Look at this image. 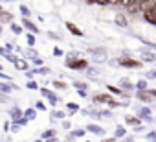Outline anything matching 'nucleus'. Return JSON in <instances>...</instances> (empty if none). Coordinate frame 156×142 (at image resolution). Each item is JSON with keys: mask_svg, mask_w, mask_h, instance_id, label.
Returning <instances> with one entry per match:
<instances>
[{"mask_svg": "<svg viewBox=\"0 0 156 142\" xmlns=\"http://www.w3.org/2000/svg\"><path fill=\"white\" fill-rule=\"evenodd\" d=\"M90 52V55H92V61H96V63H105L107 61V52L103 50V48H92V50H88Z\"/></svg>", "mask_w": 156, "mask_h": 142, "instance_id": "obj_2", "label": "nucleus"}, {"mask_svg": "<svg viewBox=\"0 0 156 142\" xmlns=\"http://www.w3.org/2000/svg\"><path fill=\"white\" fill-rule=\"evenodd\" d=\"M149 92H151V94H152V98H156V89H151V91H149Z\"/></svg>", "mask_w": 156, "mask_h": 142, "instance_id": "obj_53", "label": "nucleus"}, {"mask_svg": "<svg viewBox=\"0 0 156 142\" xmlns=\"http://www.w3.org/2000/svg\"><path fill=\"white\" fill-rule=\"evenodd\" d=\"M116 24H119V26H123V28H127V19H125V15H116Z\"/></svg>", "mask_w": 156, "mask_h": 142, "instance_id": "obj_22", "label": "nucleus"}, {"mask_svg": "<svg viewBox=\"0 0 156 142\" xmlns=\"http://www.w3.org/2000/svg\"><path fill=\"white\" fill-rule=\"evenodd\" d=\"M50 72H51V70H50L48 66H42V68H37V70H33V74H42V76H44V74H50Z\"/></svg>", "mask_w": 156, "mask_h": 142, "instance_id": "obj_30", "label": "nucleus"}, {"mask_svg": "<svg viewBox=\"0 0 156 142\" xmlns=\"http://www.w3.org/2000/svg\"><path fill=\"white\" fill-rule=\"evenodd\" d=\"M15 124H19V125L22 127V125H26V124H28V118H20V120H19V122H15Z\"/></svg>", "mask_w": 156, "mask_h": 142, "instance_id": "obj_45", "label": "nucleus"}, {"mask_svg": "<svg viewBox=\"0 0 156 142\" xmlns=\"http://www.w3.org/2000/svg\"><path fill=\"white\" fill-rule=\"evenodd\" d=\"M154 142H156V140H154Z\"/></svg>", "mask_w": 156, "mask_h": 142, "instance_id": "obj_57", "label": "nucleus"}, {"mask_svg": "<svg viewBox=\"0 0 156 142\" xmlns=\"http://www.w3.org/2000/svg\"><path fill=\"white\" fill-rule=\"evenodd\" d=\"M4 2H15V0H4Z\"/></svg>", "mask_w": 156, "mask_h": 142, "instance_id": "obj_55", "label": "nucleus"}, {"mask_svg": "<svg viewBox=\"0 0 156 142\" xmlns=\"http://www.w3.org/2000/svg\"><path fill=\"white\" fill-rule=\"evenodd\" d=\"M87 72H88V74H98V68H94V66H88V68H87Z\"/></svg>", "mask_w": 156, "mask_h": 142, "instance_id": "obj_43", "label": "nucleus"}, {"mask_svg": "<svg viewBox=\"0 0 156 142\" xmlns=\"http://www.w3.org/2000/svg\"><path fill=\"white\" fill-rule=\"evenodd\" d=\"M87 142H88V140H87Z\"/></svg>", "mask_w": 156, "mask_h": 142, "instance_id": "obj_56", "label": "nucleus"}, {"mask_svg": "<svg viewBox=\"0 0 156 142\" xmlns=\"http://www.w3.org/2000/svg\"><path fill=\"white\" fill-rule=\"evenodd\" d=\"M141 55H143V61H149V63L156 61V54H151V52H147L145 48L141 50Z\"/></svg>", "mask_w": 156, "mask_h": 142, "instance_id": "obj_17", "label": "nucleus"}, {"mask_svg": "<svg viewBox=\"0 0 156 142\" xmlns=\"http://www.w3.org/2000/svg\"><path fill=\"white\" fill-rule=\"evenodd\" d=\"M9 116H11V120H13V122H19L20 118H24V113L20 111V107H17V105H15V107H11V109H9Z\"/></svg>", "mask_w": 156, "mask_h": 142, "instance_id": "obj_4", "label": "nucleus"}, {"mask_svg": "<svg viewBox=\"0 0 156 142\" xmlns=\"http://www.w3.org/2000/svg\"><path fill=\"white\" fill-rule=\"evenodd\" d=\"M20 15H22V19H30V15H31L30 8L28 6H20Z\"/></svg>", "mask_w": 156, "mask_h": 142, "instance_id": "obj_25", "label": "nucleus"}, {"mask_svg": "<svg viewBox=\"0 0 156 142\" xmlns=\"http://www.w3.org/2000/svg\"><path fill=\"white\" fill-rule=\"evenodd\" d=\"M9 129H11V124H9V122H6V124H4V131H9Z\"/></svg>", "mask_w": 156, "mask_h": 142, "instance_id": "obj_48", "label": "nucleus"}, {"mask_svg": "<svg viewBox=\"0 0 156 142\" xmlns=\"http://www.w3.org/2000/svg\"><path fill=\"white\" fill-rule=\"evenodd\" d=\"M24 118L35 120V118H37V109H26V111H24Z\"/></svg>", "mask_w": 156, "mask_h": 142, "instance_id": "obj_19", "label": "nucleus"}, {"mask_svg": "<svg viewBox=\"0 0 156 142\" xmlns=\"http://www.w3.org/2000/svg\"><path fill=\"white\" fill-rule=\"evenodd\" d=\"M107 89H108L112 94H118V96H119V94H123V91H121L119 87H114V85H107Z\"/></svg>", "mask_w": 156, "mask_h": 142, "instance_id": "obj_29", "label": "nucleus"}, {"mask_svg": "<svg viewBox=\"0 0 156 142\" xmlns=\"http://www.w3.org/2000/svg\"><path fill=\"white\" fill-rule=\"evenodd\" d=\"M48 37H51V39H57V35H55L53 32H48Z\"/></svg>", "mask_w": 156, "mask_h": 142, "instance_id": "obj_50", "label": "nucleus"}, {"mask_svg": "<svg viewBox=\"0 0 156 142\" xmlns=\"http://www.w3.org/2000/svg\"><path fill=\"white\" fill-rule=\"evenodd\" d=\"M119 87H123V89H127V91H132V89H136V83H130L129 80H121V81H119Z\"/></svg>", "mask_w": 156, "mask_h": 142, "instance_id": "obj_18", "label": "nucleus"}, {"mask_svg": "<svg viewBox=\"0 0 156 142\" xmlns=\"http://www.w3.org/2000/svg\"><path fill=\"white\" fill-rule=\"evenodd\" d=\"M22 26H24L26 30H30V33H39V28H37L30 19H22Z\"/></svg>", "mask_w": 156, "mask_h": 142, "instance_id": "obj_8", "label": "nucleus"}, {"mask_svg": "<svg viewBox=\"0 0 156 142\" xmlns=\"http://www.w3.org/2000/svg\"><path fill=\"white\" fill-rule=\"evenodd\" d=\"M26 87H28L30 91H35V89H39V87H37V83H35L33 80H31V81H28V85H26Z\"/></svg>", "mask_w": 156, "mask_h": 142, "instance_id": "obj_36", "label": "nucleus"}, {"mask_svg": "<svg viewBox=\"0 0 156 142\" xmlns=\"http://www.w3.org/2000/svg\"><path fill=\"white\" fill-rule=\"evenodd\" d=\"M62 127H64V129H70V122H68V120H64V122H62Z\"/></svg>", "mask_w": 156, "mask_h": 142, "instance_id": "obj_47", "label": "nucleus"}, {"mask_svg": "<svg viewBox=\"0 0 156 142\" xmlns=\"http://www.w3.org/2000/svg\"><path fill=\"white\" fill-rule=\"evenodd\" d=\"M66 107H68V111H72V113H77V111H79V105H77V103H73V102L66 103Z\"/></svg>", "mask_w": 156, "mask_h": 142, "instance_id": "obj_34", "label": "nucleus"}, {"mask_svg": "<svg viewBox=\"0 0 156 142\" xmlns=\"http://www.w3.org/2000/svg\"><path fill=\"white\" fill-rule=\"evenodd\" d=\"M33 65H35V66H41V68H42V59H41V57H39V59H33Z\"/></svg>", "mask_w": 156, "mask_h": 142, "instance_id": "obj_44", "label": "nucleus"}, {"mask_svg": "<svg viewBox=\"0 0 156 142\" xmlns=\"http://www.w3.org/2000/svg\"><path fill=\"white\" fill-rule=\"evenodd\" d=\"M11 32H13L15 35H20V33H22V26H19V24L13 22V24H11Z\"/></svg>", "mask_w": 156, "mask_h": 142, "instance_id": "obj_31", "label": "nucleus"}, {"mask_svg": "<svg viewBox=\"0 0 156 142\" xmlns=\"http://www.w3.org/2000/svg\"><path fill=\"white\" fill-rule=\"evenodd\" d=\"M55 133H57L55 129H46V131H44V133L41 135V138H42L44 142H48V140H51V138H55Z\"/></svg>", "mask_w": 156, "mask_h": 142, "instance_id": "obj_15", "label": "nucleus"}, {"mask_svg": "<svg viewBox=\"0 0 156 142\" xmlns=\"http://www.w3.org/2000/svg\"><path fill=\"white\" fill-rule=\"evenodd\" d=\"M147 80H156V70H151V72H147Z\"/></svg>", "mask_w": 156, "mask_h": 142, "instance_id": "obj_39", "label": "nucleus"}, {"mask_svg": "<svg viewBox=\"0 0 156 142\" xmlns=\"http://www.w3.org/2000/svg\"><path fill=\"white\" fill-rule=\"evenodd\" d=\"M96 4H99V6H108V4H112V0H96Z\"/></svg>", "mask_w": 156, "mask_h": 142, "instance_id": "obj_37", "label": "nucleus"}, {"mask_svg": "<svg viewBox=\"0 0 156 142\" xmlns=\"http://www.w3.org/2000/svg\"><path fill=\"white\" fill-rule=\"evenodd\" d=\"M140 120H141V118H136V116H132V114L125 116V124H127V125H134V127H138V125H140Z\"/></svg>", "mask_w": 156, "mask_h": 142, "instance_id": "obj_14", "label": "nucleus"}, {"mask_svg": "<svg viewBox=\"0 0 156 142\" xmlns=\"http://www.w3.org/2000/svg\"><path fill=\"white\" fill-rule=\"evenodd\" d=\"M26 55H28V57H31V61L41 57V55H39V52H37L35 48H28V50H26Z\"/></svg>", "mask_w": 156, "mask_h": 142, "instance_id": "obj_20", "label": "nucleus"}, {"mask_svg": "<svg viewBox=\"0 0 156 142\" xmlns=\"http://www.w3.org/2000/svg\"><path fill=\"white\" fill-rule=\"evenodd\" d=\"M110 100H112V96H108V94H96V96L92 98V102H94V103H103V102H107V103H108Z\"/></svg>", "mask_w": 156, "mask_h": 142, "instance_id": "obj_11", "label": "nucleus"}, {"mask_svg": "<svg viewBox=\"0 0 156 142\" xmlns=\"http://www.w3.org/2000/svg\"><path fill=\"white\" fill-rule=\"evenodd\" d=\"M147 89H149L147 80H140V81L136 83V91H147Z\"/></svg>", "mask_w": 156, "mask_h": 142, "instance_id": "obj_23", "label": "nucleus"}, {"mask_svg": "<svg viewBox=\"0 0 156 142\" xmlns=\"http://www.w3.org/2000/svg\"><path fill=\"white\" fill-rule=\"evenodd\" d=\"M101 116H105V118H110V116H112V111H108V109H107V111H101Z\"/></svg>", "mask_w": 156, "mask_h": 142, "instance_id": "obj_41", "label": "nucleus"}, {"mask_svg": "<svg viewBox=\"0 0 156 142\" xmlns=\"http://www.w3.org/2000/svg\"><path fill=\"white\" fill-rule=\"evenodd\" d=\"M118 61H119V66H125V68H140V66H141V61L130 59V57H121V59H118Z\"/></svg>", "mask_w": 156, "mask_h": 142, "instance_id": "obj_3", "label": "nucleus"}, {"mask_svg": "<svg viewBox=\"0 0 156 142\" xmlns=\"http://www.w3.org/2000/svg\"><path fill=\"white\" fill-rule=\"evenodd\" d=\"M125 133H127V131H125V127H123V125H118V127H116L114 136H116V138H125Z\"/></svg>", "mask_w": 156, "mask_h": 142, "instance_id": "obj_21", "label": "nucleus"}, {"mask_svg": "<svg viewBox=\"0 0 156 142\" xmlns=\"http://www.w3.org/2000/svg\"><path fill=\"white\" fill-rule=\"evenodd\" d=\"M136 96H138V100H141L145 103H151L152 102V94L149 91H136Z\"/></svg>", "mask_w": 156, "mask_h": 142, "instance_id": "obj_5", "label": "nucleus"}, {"mask_svg": "<svg viewBox=\"0 0 156 142\" xmlns=\"http://www.w3.org/2000/svg\"><path fill=\"white\" fill-rule=\"evenodd\" d=\"M19 129H20V125H19V124H15V122H13V124H11V133H17V131H19Z\"/></svg>", "mask_w": 156, "mask_h": 142, "instance_id": "obj_42", "label": "nucleus"}, {"mask_svg": "<svg viewBox=\"0 0 156 142\" xmlns=\"http://www.w3.org/2000/svg\"><path fill=\"white\" fill-rule=\"evenodd\" d=\"M87 129H73L72 131V138H79V136H85Z\"/></svg>", "mask_w": 156, "mask_h": 142, "instance_id": "obj_27", "label": "nucleus"}, {"mask_svg": "<svg viewBox=\"0 0 156 142\" xmlns=\"http://www.w3.org/2000/svg\"><path fill=\"white\" fill-rule=\"evenodd\" d=\"M143 19H145L149 24H154V26H156V8L151 9V11H147V13H143Z\"/></svg>", "mask_w": 156, "mask_h": 142, "instance_id": "obj_10", "label": "nucleus"}, {"mask_svg": "<svg viewBox=\"0 0 156 142\" xmlns=\"http://www.w3.org/2000/svg\"><path fill=\"white\" fill-rule=\"evenodd\" d=\"M0 22H2V24L11 22V24H13V15H11L9 11H2V13H0Z\"/></svg>", "mask_w": 156, "mask_h": 142, "instance_id": "obj_12", "label": "nucleus"}, {"mask_svg": "<svg viewBox=\"0 0 156 142\" xmlns=\"http://www.w3.org/2000/svg\"><path fill=\"white\" fill-rule=\"evenodd\" d=\"M53 87H55V89H59V91H64V89H66V83H64V81L55 80V81H53Z\"/></svg>", "mask_w": 156, "mask_h": 142, "instance_id": "obj_33", "label": "nucleus"}, {"mask_svg": "<svg viewBox=\"0 0 156 142\" xmlns=\"http://www.w3.org/2000/svg\"><path fill=\"white\" fill-rule=\"evenodd\" d=\"M41 94H42L44 98H48V100H51V98H55V96H57L55 92H51V91H48V89H41Z\"/></svg>", "mask_w": 156, "mask_h": 142, "instance_id": "obj_26", "label": "nucleus"}, {"mask_svg": "<svg viewBox=\"0 0 156 142\" xmlns=\"http://www.w3.org/2000/svg\"><path fill=\"white\" fill-rule=\"evenodd\" d=\"M6 50H8V52H11V50H13V44H11V43H8V44H6Z\"/></svg>", "mask_w": 156, "mask_h": 142, "instance_id": "obj_49", "label": "nucleus"}, {"mask_svg": "<svg viewBox=\"0 0 156 142\" xmlns=\"http://www.w3.org/2000/svg\"><path fill=\"white\" fill-rule=\"evenodd\" d=\"M64 116H66L64 111H53V113H51V118H53V120H61V118H64Z\"/></svg>", "mask_w": 156, "mask_h": 142, "instance_id": "obj_28", "label": "nucleus"}, {"mask_svg": "<svg viewBox=\"0 0 156 142\" xmlns=\"http://www.w3.org/2000/svg\"><path fill=\"white\" fill-rule=\"evenodd\" d=\"M123 142H134V136H127V138H125Z\"/></svg>", "mask_w": 156, "mask_h": 142, "instance_id": "obj_52", "label": "nucleus"}, {"mask_svg": "<svg viewBox=\"0 0 156 142\" xmlns=\"http://www.w3.org/2000/svg\"><path fill=\"white\" fill-rule=\"evenodd\" d=\"M64 65L68 68H73V70H87L90 66L88 65V59H75V57H68Z\"/></svg>", "mask_w": 156, "mask_h": 142, "instance_id": "obj_1", "label": "nucleus"}, {"mask_svg": "<svg viewBox=\"0 0 156 142\" xmlns=\"http://www.w3.org/2000/svg\"><path fill=\"white\" fill-rule=\"evenodd\" d=\"M87 131H88V133H94V135H99V136L105 135V129H103L101 125H98V124H88V125H87Z\"/></svg>", "mask_w": 156, "mask_h": 142, "instance_id": "obj_6", "label": "nucleus"}, {"mask_svg": "<svg viewBox=\"0 0 156 142\" xmlns=\"http://www.w3.org/2000/svg\"><path fill=\"white\" fill-rule=\"evenodd\" d=\"M13 89H19V87H17V85H9V83H6V81L0 83V92H2V94H9Z\"/></svg>", "mask_w": 156, "mask_h": 142, "instance_id": "obj_13", "label": "nucleus"}, {"mask_svg": "<svg viewBox=\"0 0 156 142\" xmlns=\"http://www.w3.org/2000/svg\"><path fill=\"white\" fill-rule=\"evenodd\" d=\"M138 116H140L141 120H147V122H152V118H151V109H149V107H141V109L138 111Z\"/></svg>", "mask_w": 156, "mask_h": 142, "instance_id": "obj_9", "label": "nucleus"}, {"mask_svg": "<svg viewBox=\"0 0 156 142\" xmlns=\"http://www.w3.org/2000/svg\"><path fill=\"white\" fill-rule=\"evenodd\" d=\"M26 41H28L30 48H33V44H35V33H28L26 35Z\"/></svg>", "mask_w": 156, "mask_h": 142, "instance_id": "obj_32", "label": "nucleus"}, {"mask_svg": "<svg viewBox=\"0 0 156 142\" xmlns=\"http://www.w3.org/2000/svg\"><path fill=\"white\" fill-rule=\"evenodd\" d=\"M15 68L17 70H26V72H28V59H20L19 57V61L15 63Z\"/></svg>", "mask_w": 156, "mask_h": 142, "instance_id": "obj_16", "label": "nucleus"}, {"mask_svg": "<svg viewBox=\"0 0 156 142\" xmlns=\"http://www.w3.org/2000/svg\"><path fill=\"white\" fill-rule=\"evenodd\" d=\"M103 142H116V136H112V138H105Z\"/></svg>", "mask_w": 156, "mask_h": 142, "instance_id": "obj_51", "label": "nucleus"}, {"mask_svg": "<svg viewBox=\"0 0 156 142\" xmlns=\"http://www.w3.org/2000/svg\"><path fill=\"white\" fill-rule=\"evenodd\" d=\"M35 109H37V111H44V109H46V105H44V102H37V105H35Z\"/></svg>", "mask_w": 156, "mask_h": 142, "instance_id": "obj_38", "label": "nucleus"}, {"mask_svg": "<svg viewBox=\"0 0 156 142\" xmlns=\"http://www.w3.org/2000/svg\"><path fill=\"white\" fill-rule=\"evenodd\" d=\"M35 142H44V140H42V138H39V140H35Z\"/></svg>", "mask_w": 156, "mask_h": 142, "instance_id": "obj_54", "label": "nucleus"}, {"mask_svg": "<svg viewBox=\"0 0 156 142\" xmlns=\"http://www.w3.org/2000/svg\"><path fill=\"white\" fill-rule=\"evenodd\" d=\"M73 87L77 91H87L88 89V83H85V81H73Z\"/></svg>", "mask_w": 156, "mask_h": 142, "instance_id": "obj_24", "label": "nucleus"}, {"mask_svg": "<svg viewBox=\"0 0 156 142\" xmlns=\"http://www.w3.org/2000/svg\"><path fill=\"white\" fill-rule=\"evenodd\" d=\"M53 55H55V57H59V55H62V50H61L59 46H55V48H53Z\"/></svg>", "mask_w": 156, "mask_h": 142, "instance_id": "obj_40", "label": "nucleus"}, {"mask_svg": "<svg viewBox=\"0 0 156 142\" xmlns=\"http://www.w3.org/2000/svg\"><path fill=\"white\" fill-rule=\"evenodd\" d=\"M77 94H79L81 98H87V96H88V92H87V91H77Z\"/></svg>", "mask_w": 156, "mask_h": 142, "instance_id": "obj_46", "label": "nucleus"}, {"mask_svg": "<svg viewBox=\"0 0 156 142\" xmlns=\"http://www.w3.org/2000/svg\"><path fill=\"white\" fill-rule=\"evenodd\" d=\"M66 30L70 32V33H73V35H77V37H83L85 33H83V30H79L73 22H66Z\"/></svg>", "mask_w": 156, "mask_h": 142, "instance_id": "obj_7", "label": "nucleus"}, {"mask_svg": "<svg viewBox=\"0 0 156 142\" xmlns=\"http://www.w3.org/2000/svg\"><path fill=\"white\" fill-rule=\"evenodd\" d=\"M145 138L154 142V140H156V131H151V133H147V135H145Z\"/></svg>", "mask_w": 156, "mask_h": 142, "instance_id": "obj_35", "label": "nucleus"}]
</instances>
